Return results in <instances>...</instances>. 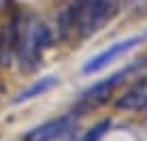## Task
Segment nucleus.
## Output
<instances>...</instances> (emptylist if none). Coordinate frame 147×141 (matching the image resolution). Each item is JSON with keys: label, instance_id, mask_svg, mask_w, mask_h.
I'll return each mask as SVG.
<instances>
[{"label": "nucleus", "instance_id": "nucleus-1", "mask_svg": "<svg viewBox=\"0 0 147 141\" xmlns=\"http://www.w3.org/2000/svg\"><path fill=\"white\" fill-rule=\"evenodd\" d=\"M119 0H68L58 15L60 34L64 39H85L105 28L117 13Z\"/></svg>", "mask_w": 147, "mask_h": 141}, {"label": "nucleus", "instance_id": "nucleus-2", "mask_svg": "<svg viewBox=\"0 0 147 141\" xmlns=\"http://www.w3.org/2000/svg\"><path fill=\"white\" fill-rule=\"evenodd\" d=\"M51 41H53L51 30L45 26L40 19H36V17L22 19L15 60H19V66H22L24 73H32L34 68H38L45 52L51 47Z\"/></svg>", "mask_w": 147, "mask_h": 141}, {"label": "nucleus", "instance_id": "nucleus-3", "mask_svg": "<svg viewBox=\"0 0 147 141\" xmlns=\"http://www.w3.org/2000/svg\"><path fill=\"white\" fill-rule=\"evenodd\" d=\"M141 62L143 60H139V62H134L132 66H128V68H124V70H119V73H115V75H111V77L107 79H102V81H98V83H94L92 88H88L83 94H81V100H79V105L83 109H90V107H98V105H102V103H107L109 96L113 94V90L117 88V85L124 81V77H128L132 70H136L141 66Z\"/></svg>", "mask_w": 147, "mask_h": 141}, {"label": "nucleus", "instance_id": "nucleus-4", "mask_svg": "<svg viewBox=\"0 0 147 141\" xmlns=\"http://www.w3.org/2000/svg\"><path fill=\"white\" fill-rule=\"evenodd\" d=\"M141 41H143L141 37H132V39L119 41V43H115V45H109V49L100 52L98 56H94L92 60H88V62L83 64V73H85V75H92V73H98V70L107 68L113 60H117L119 56H124L126 52H130L132 47H136Z\"/></svg>", "mask_w": 147, "mask_h": 141}, {"label": "nucleus", "instance_id": "nucleus-5", "mask_svg": "<svg viewBox=\"0 0 147 141\" xmlns=\"http://www.w3.org/2000/svg\"><path fill=\"white\" fill-rule=\"evenodd\" d=\"M19 30H22V17H13L0 30V66H11L17 56Z\"/></svg>", "mask_w": 147, "mask_h": 141}, {"label": "nucleus", "instance_id": "nucleus-6", "mask_svg": "<svg viewBox=\"0 0 147 141\" xmlns=\"http://www.w3.org/2000/svg\"><path fill=\"white\" fill-rule=\"evenodd\" d=\"M75 126H77V115H75V111H73V113L53 118V120H49V122H45V124H40V126L32 128L26 135V141H49V139L58 137V135L66 133V130L75 128Z\"/></svg>", "mask_w": 147, "mask_h": 141}, {"label": "nucleus", "instance_id": "nucleus-7", "mask_svg": "<svg viewBox=\"0 0 147 141\" xmlns=\"http://www.w3.org/2000/svg\"><path fill=\"white\" fill-rule=\"evenodd\" d=\"M115 107L121 109V111H141V109H147V77L139 79L136 83L130 85L119 96Z\"/></svg>", "mask_w": 147, "mask_h": 141}, {"label": "nucleus", "instance_id": "nucleus-8", "mask_svg": "<svg viewBox=\"0 0 147 141\" xmlns=\"http://www.w3.org/2000/svg\"><path fill=\"white\" fill-rule=\"evenodd\" d=\"M60 79L58 77H53V75H47V77H43V79H36L32 85H28L26 90H22V92L17 94V96L13 98V103L15 105H19V103H26V100H32V98H36V96H43L45 92H49V90H53L55 85H58Z\"/></svg>", "mask_w": 147, "mask_h": 141}, {"label": "nucleus", "instance_id": "nucleus-9", "mask_svg": "<svg viewBox=\"0 0 147 141\" xmlns=\"http://www.w3.org/2000/svg\"><path fill=\"white\" fill-rule=\"evenodd\" d=\"M109 128H111V120H102L96 126H92L85 135H79V141H100Z\"/></svg>", "mask_w": 147, "mask_h": 141}, {"label": "nucleus", "instance_id": "nucleus-10", "mask_svg": "<svg viewBox=\"0 0 147 141\" xmlns=\"http://www.w3.org/2000/svg\"><path fill=\"white\" fill-rule=\"evenodd\" d=\"M49 141H79L77 126L70 128V130H66V133H62V135H58V137H53V139H49Z\"/></svg>", "mask_w": 147, "mask_h": 141}, {"label": "nucleus", "instance_id": "nucleus-11", "mask_svg": "<svg viewBox=\"0 0 147 141\" xmlns=\"http://www.w3.org/2000/svg\"><path fill=\"white\" fill-rule=\"evenodd\" d=\"M126 2H128L130 7H139V4H143L145 0H126Z\"/></svg>", "mask_w": 147, "mask_h": 141}, {"label": "nucleus", "instance_id": "nucleus-12", "mask_svg": "<svg viewBox=\"0 0 147 141\" xmlns=\"http://www.w3.org/2000/svg\"><path fill=\"white\" fill-rule=\"evenodd\" d=\"M145 37H147V34H145Z\"/></svg>", "mask_w": 147, "mask_h": 141}]
</instances>
